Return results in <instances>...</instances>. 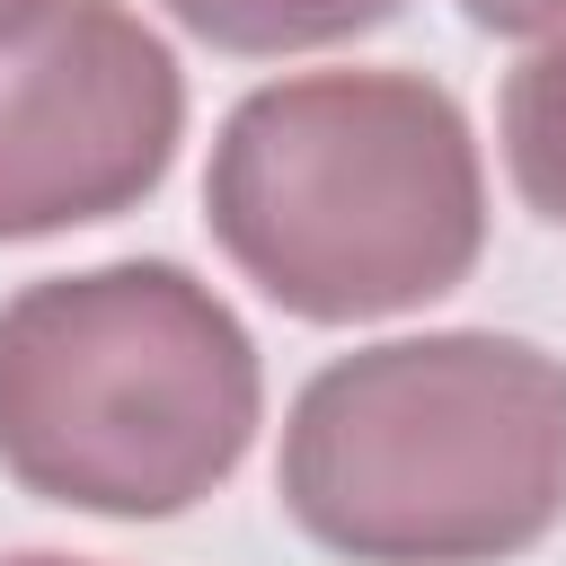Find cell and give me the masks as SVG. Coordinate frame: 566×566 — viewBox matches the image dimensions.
Segmentation results:
<instances>
[{"label":"cell","mask_w":566,"mask_h":566,"mask_svg":"<svg viewBox=\"0 0 566 566\" xmlns=\"http://www.w3.org/2000/svg\"><path fill=\"white\" fill-rule=\"evenodd\" d=\"M0 566H97V557H62V548H18V557H0Z\"/></svg>","instance_id":"cell-8"},{"label":"cell","mask_w":566,"mask_h":566,"mask_svg":"<svg viewBox=\"0 0 566 566\" xmlns=\"http://www.w3.org/2000/svg\"><path fill=\"white\" fill-rule=\"evenodd\" d=\"M27 9H44V0H0V35H9V27L27 18Z\"/></svg>","instance_id":"cell-9"},{"label":"cell","mask_w":566,"mask_h":566,"mask_svg":"<svg viewBox=\"0 0 566 566\" xmlns=\"http://www.w3.org/2000/svg\"><path fill=\"white\" fill-rule=\"evenodd\" d=\"M186 142V71L124 0H44L0 35V248L115 221Z\"/></svg>","instance_id":"cell-4"},{"label":"cell","mask_w":566,"mask_h":566,"mask_svg":"<svg viewBox=\"0 0 566 566\" xmlns=\"http://www.w3.org/2000/svg\"><path fill=\"white\" fill-rule=\"evenodd\" d=\"M195 44L212 53H248V62H274V53H318V44H354L371 27H389L407 0H159Z\"/></svg>","instance_id":"cell-5"},{"label":"cell","mask_w":566,"mask_h":566,"mask_svg":"<svg viewBox=\"0 0 566 566\" xmlns=\"http://www.w3.org/2000/svg\"><path fill=\"white\" fill-rule=\"evenodd\" d=\"M460 18H469L478 35H513V44L566 35V0H460Z\"/></svg>","instance_id":"cell-7"},{"label":"cell","mask_w":566,"mask_h":566,"mask_svg":"<svg viewBox=\"0 0 566 566\" xmlns=\"http://www.w3.org/2000/svg\"><path fill=\"white\" fill-rule=\"evenodd\" d=\"M256 424V336L177 256H115L0 301V469L62 513H195L239 478Z\"/></svg>","instance_id":"cell-3"},{"label":"cell","mask_w":566,"mask_h":566,"mask_svg":"<svg viewBox=\"0 0 566 566\" xmlns=\"http://www.w3.org/2000/svg\"><path fill=\"white\" fill-rule=\"evenodd\" d=\"M203 221L283 318L363 327L478 274L486 159L424 71H292L221 115Z\"/></svg>","instance_id":"cell-1"},{"label":"cell","mask_w":566,"mask_h":566,"mask_svg":"<svg viewBox=\"0 0 566 566\" xmlns=\"http://www.w3.org/2000/svg\"><path fill=\"white\" fill-rule=\"evenodd\" d=\"M274 495L354 566H504L566 522V354L495 327L354 345L301 380Z\"/></svg>","instance_id":"cell-2"},{"label":"cell","mask_w":566,"mask_h":566,"mask_svg":"<svg viewBox=\"0 0 566 566\" xmlns=\"http://www.w3.org/2000/svg\"><path fill=\"white\" fill-rule=\"evenodd\" d=\"M495 142H504L513 195H522L548 230H566V35H548L539 53H522V62L504 71Z\"/></svg>","instance_id":"cell-6"}]
</instances>
